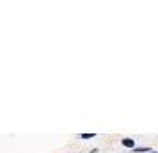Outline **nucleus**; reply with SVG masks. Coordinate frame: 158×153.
I'll return each mask as SVG.
<instances>
[{
  "label": "nucleus",
  "instance_id": "7ed1b4c3",
  "mask_svg": "<svg viewBox=\"0 0 158 153\" xmlns=\"http://www.w3.org/2000/svg\"><path fill=\"white\" fill-rule=\"evenodd\" d=\"M80 137H84V139H91V137H94V134H82Z\"/></svg>",
  "mask_w": 158,
  "mask_h": 153
},
{
  "label": "nucleus",
  "instance_id": "f257e3e1",
  "mask_svg": "<svg viewBox=\"0 0 158 153\" xmlns=\"http://www.w3.org/2000/svg\"><path fill=\"white\" fill-rule=\"evenodd\" d=\"M123 144L128 146V148H131V146H133V141H131V139H123Z\"/></svg>",
  "mask_w": 158,
  "mask_h": 153
},
{
  "label": "nucleus",
  "instance_id": "f03ea898",
  "mask_svg": "<svg viewBox=\"0 0 158 153\" xmlns=\"http://www.w3.org/2000/svg\"><path fill=\"white\" fill-rule=\"evenodd\" d=\"M149 150H151V148H135L133 151H137V153H148Z\"/></svg>",
  "mask_w": 158,
  "mask_h": 153
}]
</instances>
